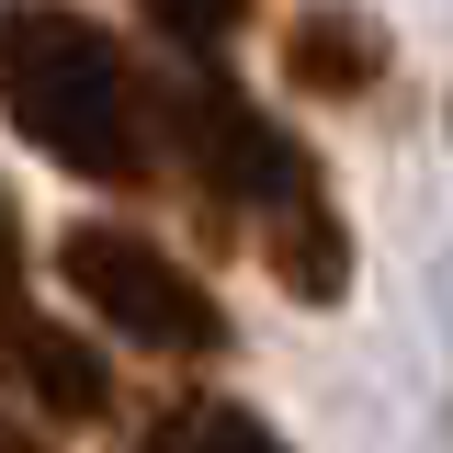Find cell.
I'll list each match as a JSON object with an SVG mask.
<instances>
[{
    "label": "cell",
    "mask_w": 453,
    "mask_h": 453,
    "mask_svg": "<svg viewBox=\"0 0 453 453\" xmlns=\"http://www.w3.org/2000/svg\"><path fill=\"white\" fill-rule=\"evenodd\" d=\"M159 159L204 193V216H216L226 238L261 250V273H273L295 306H340V283H351V226H340L318 159H306L238 80H216V68L170 80L159 91Z\"/></svg>",
    "instance_id": "1"
},
{
    "label": "cell",
    "mask_w": 453,
    "mask_h": 453,
    "mask_svg": "<svg viewBox=\"0 0 453 453\" xmlns=\"http://www.w3.org/2000/svg\"><path fill=\"white\" fill-rule=\"evenodd\" d=\"M0 113L57 170H80L103 193H148L159 181V91L68 0H0Z\"/></svg>",
    "instance_id": "2"
},
{
    "label": "cell",
    "mask_w": 453,
    "mask_h": 453,
    "mask_svg": "<svg viewBox=\"0 0 453 453\" xmlns=\"http://www.w3.org/2000/svg\"><path fill=\"white\" fill-rule=\"evenodd\" d=\"M57 283H68L113 340H136V351H170V363H216L226 351V306L170 261L159 238H136V226H103V216L68 226V238H57Z\"/></svg>",
    "instance_id": "3"
},
{
    "label": "cell",
    "mask_w": 453,
    "mask_h": 453,
    "mask_svg": "<svg viewBox=\"0 0 453 453\" xmlns=\"http://www.w3.org/2000/svg\"><path fill=\"white\" fill-rule=\"evenodd\" d=\"M283 80L318 91V103L374 91V80H386V35H374V12H351V0H306V12L283 23Z\"/></svg>",
    "instance_id": "4"
},
{
    "label": "cell",
    "mask_w": 453,
    "mask_h": 453,
    "mask_svg": "<svg viewBox=\"0 0 453 453\" xmlns=\"http://www.w3.org/2000/svg\"><path fill=\"white\" fill-rule=\"evenodd\" d=\"M0 386H23L46 419H103V408H113L103 351H91L80 329H57V318H23V329L0 340Z\"/></svg>",
    "instance_id": "5"
},
{
    "label": "cell",
    "mask_w": 453,
    "mask_h": 453,
    "mask_svg": "<svg viewBox=\"0 0 453 453\" xmlns=\"http://www.w3.org/2000/svg\"><path fill=\"white\" fill-rule=\"evenodd\" d=\"M136 453H295V442L261 408H238V396H170L159 419L136 431Z\"/></svg>",
    "instance_id": "6"
},
{
    "label": "cell",
    "mask_w": 453,
    "mask_h": 453,
    "mask_svg": "<svg viewBox=\"0 0 453 453\" xmlns=\"http://www.w3.org/2000/svg\"><path fill=\"white\" fill-rule=\"evenodd\" d=\"M136 12H148V23H159L170 46H193V57H216L226 35H238V23H250V0H136Z\"/></svg>",
    "instance_id": "7"
},
{
    "label": "cell",
    "mask_w": 453,
    "mask_h": 453,
    "mask_svg": "<svg viewBox=\"0 0 453 453\" xmlns=\"http://www.w3.org/2000/svg\"><path fill=\"white\" fill-rule=\"evenodd\" d=\"M23 318H46V306L23 295V216H12V193H0V340L23 329Z\"/></svg>",
    "instance_id": "8"
},
{
    "label": "cell",
    "mask_w": 453,
    "mask_h": 453,
    "mask_svg": "<svg viewBox=\"0 0 453 453\" xmlns=\"http://www.w3.org/2000/svg\"><path fill=\"white\" fill-rule=\"evenodd\" d=\"M0 453H46V442H35V431H23V419H0Z\"/></svg>",
    "instance_id": "9"
}]
</instances>
